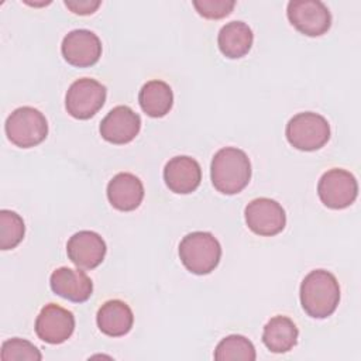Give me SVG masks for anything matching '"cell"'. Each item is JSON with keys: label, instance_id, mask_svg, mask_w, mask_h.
I'll list each match as a JSON object with an SVG mask.
<instances>
[{"label": "cell", "instance_id": "obj_23", "mask_svg": "<svg viewBox=\"0 0 361 361\" xmlns=\"http://www.w3.org/2000/svg\"><path fill=\"white\" fill-rule=\"evenodd\" d=\"M0 358L3 361H39L42 360V354L31 341L14 337L1 344Z\"/></svg>", "mask_w": 361, "mask_h": 361}, {"label": "cell", "instance_id": "obj_5", "mask_svg": "<svg viewBox=\"0 0 361 361\" xmlns=\"http://www.w3.org/2000/svg\"><path fill=\"white\" fill-rule=\"evenodd\" d=\"M4 130L11 144L20 148H31L47 138L48 121L38 109L23 106L7 117Z\"/></svg>", "mask_w": 361, "mask_h": 361}, {"label": "cell", "instance_id": "obj_19", "mask_svg": "<svg viewBox=\"0 0 361 361\" xmlns=\"http://www.w3.org/2000/svg\"><path fill=\"white\" fill-rule=\"evenodd\" d=\"M298 327L286 316H274L264 326L262 343L272 353H288L298 343Z\"/></svg>", "mask_w": 361, "mask_h": 361}, {"label": "cell", "instance_id": "obj_17", "mask_svg": "<svg viewBox=\"0 0 361 361\" xmlns=\"http://www.w3.org/2000/svg\"><path fill=\"white\" fill-rule=\"evenodd\" d=\"M96 322L103 334L109 337H121L131 330L134 324V314L126 302L111 299L100 306Z\"/></svg>", "mask_w": 361, "mask_h": 361}, {"label": "cell", "instance_id": "obj_25", "mask_svg": "<svg viewBox=\"0 0 361 361\" xmlns=\"http://www.w3.org/2000/svg\"><path fill=\"white\" fill-rule=\"evenodd\" d=\"M65 6L75 14H79V16H89V14H93L99 6L102 4V1H92V0H65L63 1Z\"/></svg>", "mask_w": 361, "mask_h": 361}, {"label": "cell", "instance_id": "obj_4", "mask_svg": "<svg viewBox=\"0 0 361 361\" xmlns=\"http://www.w3.org/2000/svg\"><path fill=\"white\" fill-rule=\"evenodd\" d=\"M288 142L300 151H316L330 140V124L319 113L303 111L295 114L286 124Z\"/></svg>", "mask_w": 361, "mask_h": 361}, {"label": "cell", "instance_id": "obj_6", "mask_svg": "<svg viewBox=\"0 0 361 361\" xmlns=\"http://www.w3.org/2000/svg\"><path fill=\"white\" fill-rule=\"evenodd\" d=\"M106 96L104 85L92 78H82L69 86L65 96V107L72 117L87 120L103 107Z\"/></svg>", "mask_w": 361, "mask_h": 361}, {"label": "cell", "instance_id": "obj_16", "mask_svg": "<svg viewBox=\"0 0 361 361\" xmlns=\"http://www.w3.org/2000/svg\"><path fill=\"white\" fill-rule=\"evenodd\" d=\"M107 199L120 212L135 210L144 199V185L135 175L120 172L107 185Z\"/></svg>", "mask_w": 361, "mask_h": 361}, {"label": "cell", "instance_id": "obj_7", "mask_svg": "<svg viewBox=\"0 0 361 361\" xmlns=\"http://www.w3.org/2000/svg\"><path fill=\"white\" fill-rule=\"evenodd\" d=\"M317 195L324 206L340 210L351 206L358 195L355 176L341 168L329 169L317 183Z\"/></svg>", "mask_w": 361, "mask_h": 361}, {"label": "cell", "instance_id": "obj_18", "mask_svg": "<svg viewBox=\"0 0 361 361\" xmlns=\"http://www.w3.org/2000/svg\"><path fill=\"white\" fill-rule=\"evenodd\" d=\"M252 30L244 21H230L221 27L217 35V45L220 52L230 58L238 59L247 55L252 47Z\"/></svg>", "mask_w": 361, "mask_h": 361}, {"label": "cell", "instance_id": "obj_22", "mask_svg": "<svg viewBox=\"0 0 361 361\" xmlns=\"http://www.w3.org/2000/svg\"><path fill=\"white\" fill-rule=\"evenodd\" d=\"M25 226L20 214L13 210H0V248L3 251L16 248L24 238Z\"/></svg>", "mask_w": 361, "mask_h": 361}, {"label": "cell", "instance_id": "obj_9", "mask_svg": "<svg viewBox=\"0 0 361 361\" xmlns=\"http://www.w3.org/2000/svg\"><path fill=\"white\" fill-rule=\"evenodd\" d=\"M247 227L257 235L272 237L279 234L286 224L283 207L274 199L257 197L244 209Z\"/></svg>", "mask_w": 361, "mask_h": 361}, {"label": "cell", "instance_id": "obj_21", "mask_svg": "<svg viewBox=\"0 0 361 361\" xmlns=\"http://www.w3.org/2000/svg\"><path fill=\"white\" fill-rule=\"evenodd\" d=\"M255 358L257 353L254 344L241 334H230L224 337L214 350V360L217 361H254Z\"/></svg>", "mask_w": 361, "mask_h": 361}, {"label": "cell", "instance_id": "obj_13", "mask_svg": "<svg viewBox=\"0 0 361 361\" xmlns=\"http://www.w3.org/2000/svg\"><path fill=\"white\" fill-rule=\"evenodd\" d=\"M107 247L102 235L90 230L75 233L66 243L68 258L83 269L99 267L104 259Z\"/></svg>", "mask_w": 361, "mask_h": 361}, {"label": "cell", "instance_id": "obj_14", "mask_svg": "<svg viewBox=\"0 0 361 361\" xmlns=\"http://www.w3.org/2000/svg\"><path fill=\"white\" fill-rule=\"evenodd\" d=\"M164 180L171 192L188 195L199 188L202 168L192 157L178 155L166 162L164 168Z\"/></svg>", "mask_w": 361, "mask_h": 361}, {"label": "cell", "instance_id": "obj_3", "mask_svg": "<svg viewBox=\"0 0 361 361\" xmlns=\"http://www.w3.org/2000/svg\"><path fill=\"white\" fill-rule=\"evenodd\" d=\"M179 258L189 272L207 275L220 262L221 245L212 233L193 231L180 240Z\"/></svg>", "mask_w": 361, "mask_h": 361}, {"label": "cell", "instance_id": "obj_24", "mask_svg": "<svg viewBox=\"0 0 361 361\" xmlns=\"http://www.w3.org/2000/svg\"><path fill=\"white\" fill-rule=\"evenodd\" d=\"M235 6V1L230 0H193L196 11L209 20H219L227 17Z\"/></svg>", "mask_w": 361, "mask_h": 361}, {"label": "cell", "instance_id": "obj_12", "mask_svg": "<svg viewBox=\"0 0 361 361\" xmlns=\"http://www.w3.org/2000/svg\"><path fill=\"white\" fill-rule=\"evenodd\" d=\"M141 118L128 106H116L102 120L99 131L107 142L123 145L131 142L140 133Z\"/></svg>", "mask_w": 361, "mask_h": 361}, {"label": "cell", "instance_id": "obj_11", "mask_svg": "<svg viewBox=\"0 0 361 361\" xmlns=\"http://www.w3.org/2000/svg\"><path fill=\"white\" fill-rule=\"evenodd\" d=\"M73 330V313L56 303L45 305L35 320V333L38 338L48 344H61L66 341Z\"/></svg>", "mask_w": 361, "mask_h": 361}, {"label": "cell", "instance_id": "obj_20", "mask_svg": "<svg viewBox=\"0 0 361 361\" xmlns=\"http://www.w3.org/2000/svg\"><path fill=\"white\" fill-rule=\"evenodd\" d=\"M138 103L147 116L154 118L164 117L169 113L173 104L172 89L164 80H149L140 90Z\"/></svg>", "mask_w": 361, "mask_h": 361}, {"label": "cell", "instance_id": "obj_2", "mask_svg": "<svg viewBox=\"0 0 361 361\" xmlns=\"http://www.w3.org/2000/svg\"><path fill=\"white\" fill-rule=\"evenodd\" d=\"M210 178L217 192L223 195L240 193L251 179L248 155L235 147L219 149L212 159Z\"/></svg>", "mask_w": 361, "mask_h": 361}, {"label": "cell", "instance_id": "obj_1", "mask_svg": "<svg viewBox=\"0 0 361 361\" xmlns=\"http://www.w3.org/2000/svg\"><path fill=\"white\" fill-rule=\"evenodd\" d=\"M300 305L314 319L331 316L340 302V285L337 278L326 269L310 271L300 283Z\"/></svg>", "mask_w": 361, "mask_h": 361}, {"label": "cell", "instance_id": "obj_15", "mask_svg": "<svg viewBox=\"0 0 361 361\" xmlns=\"http://www.w3.org/2000/svg\"><path fill=\"white\" fill-rule=\"evenodd\" d=\"M49 285L55 295L75 303L86 302L93 292V282L87 274L69 267L56 268L51 274Z\"/></svg>", "mask_w": 361, "mask_h": 361}, {"label": "cell", "instance_id": "obj_10", "mask_svg": "<svg viewBox=\"0 0 361 361\" xmlns=\"http://www.w3.org/2000/svg\"><path fill=\"white\" fill-rule=\"evenodd\" d=\"M63 59L76 68H87L94 65L102 56V41L89 30H72L61 44Z\"/></svg>", "mask_w": 361, "mask_h": 361}, {"label": "cell", "instance_id": "obj_8", "mask_svg": "<svg viewBox=\"0 0 361 361\" xmlns=\"http://www.w3.org/2000/svg\"><path fill=\"white\" fill-rule=\"evenodd\" d=\"M289 23L303 35L320 37L331 27V14L320 0H292L288 3Z\"/></svg>", "mask_w": 361, "mask_h": 361}]
</instances>
